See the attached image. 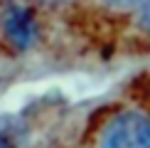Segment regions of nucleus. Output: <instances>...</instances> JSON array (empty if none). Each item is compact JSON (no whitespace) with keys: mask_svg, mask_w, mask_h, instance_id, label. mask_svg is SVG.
<instances>
[{"mask_svg":"<svg viewBox=\"0 0 150 148\" xmlns=\"http://www.w3.org/2000/svg\"><path fill=\"white\" fill-rule=\"evenodd\" d=\"M98 148H150V116L143 111H121L103 126Z\"/></svg>","mask_w":150,"mask_h":148,"instance_id":"obj_1","label":"nucleus"},{"mask_svg":"<svg viewBox=\"0 0 150 148\" xmlns=\"http://www.w3.org/2000/svg\"><path fill=\"white\" fill-rule=\"evenodd\" d=\"M3 27H5L8 40L17 49L30 47V45H32V40H35V35H37V22H35L32 12H30L27 8H20V5H12V8L5 12Z\"/></svg>","mask_w":150,"mask_h":148,"instance_id":"obj_2","label":"nucleus"},{"mask_svg":"<svg viewBox=\"0 0 150 148\" xmlns=\"http://www.w3.org/2000/svg\"><path fill=\"white\" fill-rule=\"evenodd\" d=\"M138 22L140 27L145 30V32H150V0H143L140 8H138Z\"/></svg>","mask_w":150,"mask_h":148,"instance_id":"obj_3","label":"nucleus"},{"mask_svg":"<svg viewBox=\"0 0 150 148\" xmlns=\"http://www.w3.org/2000/svg\"><path fill=\"white\" fill-rule=\"evenodd\" d=\"M103 5L108 8H116V10H130V8H140L143 0H101Z\"/></svg>","mask_w":150,"mask_h":148,"instance_id":"obj_4","label":"nucleus"},{"mask_svg":"<svg viewBox=\"0 0 150 148\" xmlns=\"http://www.w3.org/2000/svg\"><path fill=\"white\" fill-rule=\"evenodd\" d=\"M42 3H62V0H42Z\"/></svg>","mask_w":150,"mask_h":148,"instance_id":"obj_5","label":"nucleus"}]
</instances>
